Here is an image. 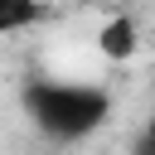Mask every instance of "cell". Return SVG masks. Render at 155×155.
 I'll return each instance as SVG.
<instances>
[{"instance_id":"cell-3","label":"cell","mask_w":155,"mask_h":155,"mask_svg":"<svg viewBox=\"0 0 155 155\" xmlns=\"http://www.w3.org/2000/svg\"><path fill=\"white\" fill-rule=\"evenodd\" d=\"M44 0H0V34H19V29H34L44 19Z\"/></svg>"},{"instance_id":"cell-1","label":"cell","mask_w":155,"mask_h":155,"mask_svg":"<svg viewBox=\"0 0 155 155\" xmlns=\"http://www.w3.org/2000/svg\"><path fill=\"white\" fill-rule=\"evenodd\" d=\"M24 116L58 145L87 140L111 116V92L97 82H63V78H34L24 87Z\"/></svg>"},{"instance_id":"cell-2","label":"cell","mask_w":155,"mask_h":155,"mask_svg":"<svg viewBox=\"0 0 155 155\" xmlns=\"http://www.w3.org/2000/svg\"><path fill=\"white\" fill-rule=\"evenodd\" d=\"M97 48H102V58H111V63H126V58L140 48V34H136V24H131L126 15H116V19H107V24H102V34H97Z\"/></svg>"}]
</instances>
